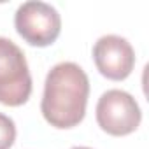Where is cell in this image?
<instances>
[{
    "instance_id": "6da1fadb",
    "label": "cell",
    "mask_w": 149,
    "mask_h": 149,
    "mask_svg": "<svg viewBox=\"0 0 149 149\" xmlns=\"http://www.w3.org/2000/svg\"><path fill=\"white\" fill-rule=\"evenodd\" d=\"M90 81L86 72L74 61L56 63L46 76L40 111L54 128L77 126L86 114Z\"/></svg>"
},
{
    "instance_id": "5b68a950",
    "label": "cell",
    "mask_w": 149,
    "mask_h": 149,
    "mask_svg": "<svg viewBox=\"0 0 149 149\" xmlns=\"http://www.w3.org/2000/svg\"><path fill=\"white\" fill-rule=\"evenodd\" d=\"M93 60L104 77L111 81H123L135 67V51L125 37L111 33L95 42Z\"/></svg>"
},
{
    "instance_id": "52a82bcc",
    "label": "cell",
    "mask_w": 149,
    "mask_h": 149,
    "mask_svg": "<svg viewBox=\"0 0 149 149\" xmlns=\"http://www.w3.org/2000/svg\"><path fill=\"white\" fill-rule=\"evenodd\" d=\"M72 149H91V147H83V146H77V147H72Z\"/></svg>"
},
{
    "instance_id": "7a4b0ae2",
    "label": "cell",
    "mask_w": 149,
    "mask_h": 149,
    "mask_svg": "<svg viewBox=\"0 0 149 149\" xmlns=\"http://www.w3.org/2000/svg\"><path fill=\"white\" fill-rule=\"evenodd\" d=\"M32 95V76L25 53L6 37H0V104L18 107Z\"/></svg>"
},
{
    "instance_id": "8992f818",
    "label": "cell",
    "mask_w": 149,
    "mask_h": 149,
    "mask_svg": "<svg viewBox=\"0 0 149 149\" xmlns=\"http://www.w3.org/2000/svg\"><path fill=\"white\" fill-rule=\"evenodd\" d=\"M16 140V125L14 121L0 112V149H11Z\"/></svg>"
},
{
    "instance_id": "3957f363",
    "label": "cell",
    "mask_w": 149,
    "mask_h": 149,
    "mask_svg": "<svg viewBox=\"0 0 149 149\" xmlns=\"http://www.w3.org/2000/svg\"><path fill=\"white\" fill-rule=\"evenodd\" d=\"M16 32L30 46H51L61 30V18L58 11L40 0H30L18 7L14 14Z\"/></svg>"
},
{
    "instance_id": "277c9868",
    "label": "cell",
    "mask_w": 149,
    "mask_h": 149,
    "mask_svg": "<svg viewBox=\"0 0 149 149\" xmlns=\"http://www.w3.org/2000/svg\"><path fill=\"white\" fill-rule=\"evenodd\" d=\"M95 112L98 126L114 137L135 132L142 119L137 100L123 90H107L102 93Z\"/></svg>"
}]
</instances>
